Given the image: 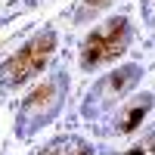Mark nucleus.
<instances>
[{
  "label": "nucleus",
  "instance_id": "nucleus-1",
  "mask_svg": "<svg viewBox=\"0 0 155 155\" xmlns=\"http://www.w3.org/2000/svg\"><path fill=\"white\" fill-rule=\"evenodd\" d=\"M68 71L56 68L53 74H47L41 84H37L28 96L22 99V106L16 112V130L19 140H31L34 134H41L47 124H53L59 118V112L65 109V99H68Z\"/></svg>",
  "mask_w": 155,
  "mask_h": 155
},
{
  "label": "nucleus",
  "instance_id": "nucleus-2",
  "mask_svg": "<svg viewBox=\"0 0 155 155\" xmlns=\"http://www.w3.org/2000/svg\"><path fill=\"white\" fill-rule=\"evenodd\" d=\"M130 41H134L130 19L127 16H109L81 41L78 65H81V71H99V68L112 65V62H118L127 53Z\"/></svg>",
  "mask_w": 155,
  "mask_h": 155
},
{
  "label": "nucleus",
  "instance_id": "nucleus-3",
  "mask_svg": "<svg viewBox=\"0 0 155 155\" xmlns=\"http://www.w3.org/2000/svg\"><path fill=\"white\" fill-rule=\"evenodd\" d=\"M143 65L140 62H124V65L112 68L109 74H102L93 81V87L87 90V96L81 102V115L87 121H102L106 115H112L121 102L134 93L143 81Z\"/></svg>",
  "mask_w": 155,
  "mask_h": 155
},
{
  "label": "nucleus",
  "instance_id": "nucleus-4",
  "mask_svg": "<svg viewBox=\"0 0 155 155\" xmlns=\"http://www.w3.org/2000/svg\"><path fill=\"white\" fill-rule=\"evenodd\" d=\"M56 53V28H41L25 41L16 53H9L0 62V87L3 90H16L22 84L34 81L37 74H44L47 62Z\"/></svg>",
  "mask_w": 155,
  "mask_h": 155
},
{
  "label": "nucleus",
  "instance_id": "nucleus-5",
  "mask_svg": "<svg viewBox=\"0 0 155 155\" xmlns=\"http://www.w3.org/2000/svg\"><path fill=\"white\" fill-rule=\"evenodd\" d=\"M155 109V96L149 93H137V96H127L118 109H115L112 115V127H109V134H118V137H127V134H134L137 127H143V121L149 118V112Z\"/></svg>",
  "mask_w": 155,
  "mask_h": 155
},
{
  "label": "nucleus",
  "instance_id": "nucleus-6",
  "mask_svg": "<svg viewBox=\"0 0 155 155\" xmlns=\"http://www.w3.org/2000/svg\"><path fill=\"white\" fill-rule=\"evenodd\" d=\"M34 155H93V143H87L84 137H74V134H62L44 143Z\"/></svg>",
  "mask_w": 155,
  "mask_h": 155
},
{
  "label": "nucleus",
  "instance_id": "nucleus-7",
  "mask_svg": "<svg viewBox=\"0 0 155 155\" xmlns=\"http://www.w3.org/2000/svg\"><path fill=\"white\" fill-rule=\"evenodd\" d=\"M115 3V0H81L78 3V9H74V22L78 25H84V22H90V19H96L102 9H109Z\"/></svg>",
  "mask_w": 155,
  "mask_h": 155
},
{
  "label": "nucleus",
  "instance_id": "nucleus-8",
  "mask_svg": "<svg viewBox=\"0 0 155 155\" xmlns=\"http://www.w3.org/2000/svg\"><path fill=\"white\" fill-rule=\"evenodd\" d=\"M124 155H155V130H149V134L140 140L137 146H130Z\"/></svg>",
  "mask_w": 155,
  "mask_h": 155
},
{
  "label": "nucleus",
  "instance_id": "nucleus-9",
  "mask_svg": "<svg viewBox=\"0 0 155 155\" xmlns=\"http://www.w3.org/2000/svg\"><path fill=\"white\" fill-rule=\"evenodd\" d=\"M140 9H143V22L149 25V28H155V0H143Z\"/></svg>",
  "mask_w": 155,
  "mask_h": 155
}]
</instances>
